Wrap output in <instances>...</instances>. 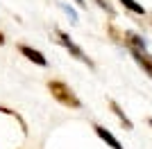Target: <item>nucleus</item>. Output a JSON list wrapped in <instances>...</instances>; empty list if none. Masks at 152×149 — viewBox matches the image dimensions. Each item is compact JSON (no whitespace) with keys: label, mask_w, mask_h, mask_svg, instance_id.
I'll return each mask as SVG.
<instances>
[{"label":"nucleus","mask_w":152,"mask_h":149,"mask_svg":"<svg viewBox=\"0 0 152 149\" xmlns=\"http://www.w3.org/2000/svg\"><path fill=\"white\" fill-rule=\"evenodd\" d=\"M48 90L55 99H57L59 104L68 106V108H82V102L73 93V88L66 84V81H59V79H50L48 81Z\"/></svg>","instance_id":"1"},{"label":"nucleus","mask_w":152,"mask_h":149,"mask_svg":"<svg viewBox=\"0 0 152 149\" xmlns=\"http://www.w3.org/2000/svg\"><path fill=\"white\" fill-rule=\"evenodd\" d=\"M75 2H77L80 7H86V2H84V0H75Z\"/></svg>","instance_id":"10"},{"label":"nucleus","mask_w":152,"mask_h":149,"mask_svg":"<svg viewBox=\"0 0 152 149\" xmlns=\"http://www.w3.org/2000/svg\"><path fill=\"white\" fill-rule=\"evenodd\" d=\"M109 106H111V113H114L116 118L121 120V124H123V127H125L127 131H132V129H134V124H132V120H129V118L125 115V111L121 108V104H118L116 99H109Z\"/></svg>","instance_id":"6"},{"label":"nucleus","mask_w":152,"mask_h":149,"mask_svg":"<svg viewBox=\"0 0 152 149\" xmlns=\"http://www.w3.org/2000/svg\"><path fill=\"white\" fill-rule=\"evenodd\" d=\"M93 131L98 133V138H100L102 142H107L111 149H125V147L121 145V140H118V138H116L109 129H104V127H100V124H93Z\"/></svg>","instance_id":"3"},{"label":"nucleus","mask_w":152,"mask_h":149,"mask_svg":"<svg viewBox=\"0 0 152 149\" xmlns=\"http://www.w3.org/2000/svg\"><path fill=\"white\" fill-rule=\"evenodd\" d=\"M123 43L132 45L134 50H145L148 48V43L143 41V36H139V34H134V32H129V30L123 32Z\"/></svg>","instance_id":"7"},{"label":"nucleus","mask_w":152,"mask_h":149,"mask_svg":"<svg viewBox=\"0 0 152 149\" xmlns=\"http://www.w3.org/2000/svg\"><path fill=\"white\" fill-rule=\"evenodd\" d=\"M18 52L25 56V59H30L32 63H37V66H48V59L43 56V52H39V50L30 48V45H23V43H20V45H18Z\"/></svg>","instance_id":"4"},{"label":"nucleus","mask_w":152,"mask_h":149,"mask_svg":"<svg viewBox=\"0 0 152 149\" xmlns=\"http://www.w3.org/2000/svg\"><path fill=\"white\" fill-rule=\"evenodd\" d=\"M132 56H134V61H136L141 68H143V70L152 77V56L148 54L145 50H134V48H132Z\"/></svg>","instance_id":"5"},{"label":"nucleus","mask_w":152,"mask_h":149,"mask_svg":"<svg viewBox=\"0 0 152 149\" xmlns=\"http://www.w3.org/2000/svg\"><path fill=\"white\" fill-rule=\"evenodd\" d=\"M150 23H152V20H150Z\"/></svg>","instance_id":"13"},{"label":"nucleus","mask_w":152,"mask_h":149,"mask_svg":"<svg viewBox=\"0 0 152 149\" xmlns=\"http://www.w3.org/2000/svg\"><path fill=\"white\" fill-rule=\"evenodd\" d=\"M55 34H57V41H59V43H61L66 50H68V52H70L73 56H75V59H80V61H82V63H86V66H93V61H91L89 56L84 54V50L80 48V45H77V43H75V41H73V38H70V36H68V34H66L64 30H59V27H57V30H55Z\"/></svg>","instance_id":"2"},{"label":"nucleus","mask_w":152,"mask_h":149,"mask_svg":"<svg viewBox=\"0 0 152 149\" xmlns=\"http://www.w3.org/2000/svg\"><path fill=\"white\" fill-rule=\"evenodd\" d=\"M148 124H150V127H152V118H150V120H148Z\"/></svg>","instance_id":"12"},{"label":"nucleus","mask_w":152,"mask_h":149,"mask_svg":"<svg viewBox=\"0 0 152 149\" xmlns=\"http://www.w3.org/2000/svg\"><path fill=\"white\" fill-rule=\"evenodd\" d=\"M118 2H123V7L129 9L132 14H136V16H145V7L141 2H136V0H118Z\"/></svg>","instance_id":"8"},{"label":"nucleus","mask_w":152,"mask_h":149,"mask_svg":"<svg viewBox=\"0 0 152 149\" xmlns=\"http://www.w3.org/2000/svg\"><path fill=\"white\" fill-rule=\"evenodd\" d=\"M5 43V36H2V32H0V45Z\"/></svg>","instance_id":"11"},{"label":"nucleus","mask_w":152,"mask_h":149,"mask_svg":"<svg viewBox=\"0 0 152 149\" xmlns=\"http://www.w3.org/2000/svg\"><path fill=\"white\" fill-rule=\"evenodd\" d=\"M95 2H98V5H100L102 9H107V12L111 14V16H114V14H116V9H114V7H111V5H109L107 0H95Z\"/></svg>","instance_id":"9"}]
</instances>
